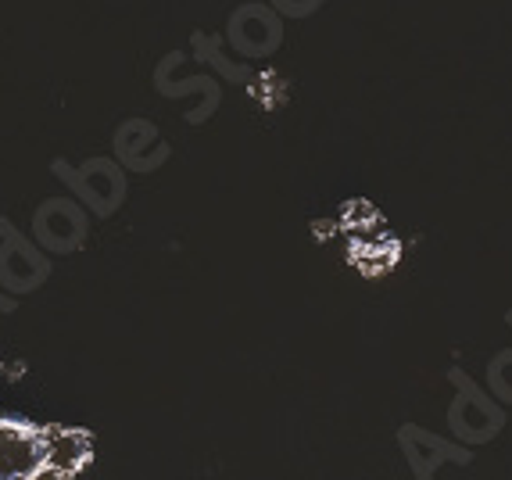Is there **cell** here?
<instances>
[{
  "label": "cell",
  "instance_id": "1",
  "mask_svg": "<svg viewBox=\"0 0 512 480\" xmlns=\"http://www.w3.org/2000/svg\"><path fill=\"white\" fill-rule=\"evenodd\" d=\"M94 459V438L79 427L0 416V480H72Z\"/></svg>",
  "mask_w": 512,
  "mask_h": 480
}]
</instances>
